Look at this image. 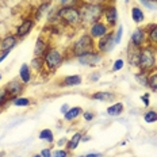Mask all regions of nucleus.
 Masks as SVG:
<instances>
[{
  "instance_id": "1",
  "label": "nucleus",
  "mask_w": 157,
  "mask_h": 157,
  "mask_svg": "<svg viewBox=\"0 0 157 157\" xmlns=\"http://www.w3.org/2000/svg\"><path fill=\"white\" fill-rule=\"evenodd\" d=\"M78 11L81 16V25L91 26L95 22L100 21L104 14V4L103 3H87L81 2L78 6Z\"/></svg>"
},
{
  "instance_id": "2",
  "label": "nucleus",
  "mask_w": 157,
  "mask_h": 157,
  "mask_svg": "<svg viewBox=\"0 0 157 157\" xmlns=\"http://www.w3.org/2000/svg\"><path fill=\"white\" fill-rule=\"evenodd\" d=\"M157 65V54L156 49L153 45L146 44L145 46L141 48V54H140V69L141 72H152Z\"/></svg>"
},
{
  "instance_id": "3",
  "label": "nucleus",
  "mask_w": 157,
  "mask_h": 157,
  "mask_svg": "<svg viewBox=\"0 0 157 157\" xmlns=\"http://www.w3.org/2000/svg\"><path fill=\"white\" fill-rule=\"evenodd\" d=\"M94 50H95V42L90 34H83L72 46V54L75 57H78V56H83Z\"/></svg>"
},
{
  "instance_id": "4",
  "label": "nucleus",
  "mask_w": 157,
  "mask_h": 157,
  "mask_svg": "<svg viewBox=\"0 0 157 157\" xmlns=\"http://www.w3.org/2000/svg\"><path fill=\"white\" fill-rule=\"evenodd\" d=\"M58 18L68 26H80L81 25V16L78 7H61L58 10Z\"/></svg>"
},
{
  "instance_id": "5",
  "label": "nucleus",
  "mask_w": 157,
  "mask_h": 157,
  "mask_svg": "<svg viewBox=\"0 0 157 157\" xmlns=\"http://www.w3.org/2000/svg\"><path fill=\"white\" fill-rule=\"evenodd\" d=\"M42 58H44L45 67L50 72H54L56 69H58V68L61 67V64L64 63L63 53L56 48H49L48 50L45 52V54L42 56Z\"/></svg>"
},
{
  "instance_id": "6",
  "label": "nucleus",
  "mask_w": 157,
  "mask_h": 157,
  "mask_svg": "<svg viewBox=\"0 0 157 157\" xmlns=\"http://www.w3.org/2000/svg\"><path fill=\"white\" fill-rule=\"evenodd\" d=\"M115 46V38H114V33H109L100 39H98V50L99 53H110Z\"/></svg>"
},
{
  "instance_id": "7",
  "label": "nucleus",
  "mask_w": 157,
  "mask_h": 157,
  "mask_svg": "<svg viewBox=\"0 0 157 157\" xmlns=\"http://www.w3.org/2000/svg\"><path fill=\"white\" fill-rule=\"evenodd\" d=\"M109 33H110V26L107 23H103L102 21H98L90 26V33L88 34L94 39H100L106 34H109Z\"/></svg>"
},
{
  "instance_id": "8",
  "label": "nucleus",
  "mask_w": 157,
  "mask_h": 157,
  "mask_svg": "<svg viewBox=\"0 0 157 157\" xmlns=\"http://www.w3.org/2000/svg\"><path fill=\"white\" fill-rule=\"evenodd\" d=\"M4 88H6V91H7L8 96L11 98V100H14L15 98H18L19 95L23 92L25 84L22 83L21 80H16V78H14V80L8 81V83L4 86Z\"/></svg>"
},
{
  "instance_id": "9",
  "label": "nucleus",
  "mask_w": 157,
  "mask_h": 157,
  "mask_svg": "<svg viewBox=\"0 0 157 157\" xmlns=\"http://www.w3.org/2000/svg\"><path fill=\"white\" fill-rule=\"evenodd\" d=\"M78 63L81 65H90V67H95V65L102 63V53L99 52H90V53H86L83 56H78L77 57Z\"/></svg>"
},
{
  "instance_id": "10",
  "label": "nucleus",
  "mask_w": 157,
  "mask_h": 157,
  "mask_svg": "<svg viewBox=\"0 0 157 157\" xmlns=\"http://www.w3.org/2000/svg\"><path fill=\"white\" fill-rule=\"evenodd\" d=\"M140 54H141V48L130 44V46L127 48V63L130 64V67L140 68Z\"/></svg>"
},
{
  "instance_id": "11",
  "label": "nucleus",
  "mask_w": 157,
  "mask_h": 157,
  "mask_svg": "<svg viewBox=\"0 0 157 157\" xmlns=\"http://www.w3.org/2000/svg\"><path fill=\"white\" fill-rule=\"evenodd\" d=\"M130 41H132V44L134 46L137 48H142L144 45L148 44V38H146V30L145 29H137L136 31L132 34V37H130Z\"/></svg>"
},
{
  "instance_id": "12",
  "label": "nucleus",
  "mask_w": 157,
  "mask_h": 157,
  "mask_svg": "<svg viewBox=\"0 0 157 157\" xmlns=\"http://www.w3.org/2000/svg\"><path fill=\"white\" fill-rule=\"evenodd\" d=\"M33 27H34V21H33V19H29V18L25 19V21L18 26L15 35L18 38H23V37H26V35L30 34V31L33 30Z\"/></svg>"
},
{
  "instance_id": "13",
  "label": "nucleus",
  "mask_w": 157,
  "mask_h": 157,
  "mask_svg": "<svg viewBox=\"0 0 157 157\" xmlns=\"http://www.w3.org/2000/svg\"><path fill=\"white\" fill-rule=\"evenodd\" d=\"M103 16L106 18L107 25H109L110 27L115 26L117 25V21H118V11H117L115 6H107V7H104V14H103Z\"/></svg>"
},
{
  "instance_id": "14",
  "label": "nucleus",
  "mask_w": 157,
  "mask_h": 157,
  "mask_svg": "<svg viewBox=\"0 0 157 157\" xmlns=\"http://www.w3.org/2000/svg\"><path fill=\"white\" fill-rule=\"evenodd\" d=\"M18 44V37L16 35H7L0 41V52H11Z\"/></svg>"
},
{
  "instance_id": "15",
  "label": "nucleus",
  "mask_w": 157,
  "mask_h": 157,
  "mask_svg": "<svg viewBox=\"0 0 157 157\" xmlns=\"http://www.w3.org/2000/svg\"><path fill=\"white\" fill-rule=\"evenodd\" d=\"M49 49V44L48 41L45 39L42 35H39L37 42H35V49H34V54L35 57H42V56L45 54V52H46Z\"/></svg>"
},
{
  "instance_id": "16",
  "label": "nucleus",
  "mask_w": 157,
  "mask_h": 157,
  "mask_svg": "<svg viewBox=\"0 0 157 157\" xmlns=\"http://www.w3.org/2000/svg\"><path fill=\"white\" fill-rule=\"evenodd\" d=\"M91 98L95 100H100V102H111V100L115 99V94L109 92V91H99V92L91 95Z\"/></svg>"
},
{
  "instance_id": "17",
  "label": "nucleus",
  "mask_w": 157,
  "mask_h": 157,
  "mask_svg": "<svg viewBox=\"0 0 157 157\" xmlns=\"http://www.w3.org/2000/svg\"><path fill=\"white\" fill-rule=\"evenodd\" d=\"M19 78H21V81L23 84L30 83V80H31V72H30V67H29L27 64H23L21 67V69H19Z\"/></svg>"
},
{
  "instance_id": "18",
  "label": "nucleus",
  "mask_w": 157,
  "mask_h": 157,
  "mask_svg": "<svg viewBox=\"0 0 157 157\" xmlns=\"http://www.w3.org/2000/svg\"><path fill=\"white\" fill-rule=\"evenodd\" d=\"M146 38L149 45H157V25H150L146 30Z\"/></svg>"
},
{
  "instance_id": "19",
  "label": "nucleus",
  "mask_w": 157,
  "mask_h": 157,
  "mask_svg": "<svg viewBox=\"0 0 157 157\" xmlns=\"http://www.w3.org/2000/svg\"><path fill=\"white\" fill-rule=\"evenodd\" d=\"M81 141H83V133H80V132L75 133V136L72 137L69 141H68V144H67L68 150H73V149H76L77 146H78V144H80Z\"/></svg>"
},
{
  "instance_id": "20",
  "label": "nucleus",
  "mask_w": 157,
  "mask_h": 157,
  "mask_svg": "<svg viewBox=\"0 0 157 157\" xmlns=\"http://www.w3.org/2000/svg\"><path fill=\"white\" fill-rule=\"evenodd\" d=\"M81 81H83L81 76H78V75H72V76L64 77V80H63V86H68V87L78 86V84H81Z\"/></svg>"
},
{
  "instance_id": "21",
  "label": "nucleus",
  "mask_w": 157,
  "mask_h": 157,
  "mask_svg": "<svg viewBox=\"0 0 157 157\" xmlns=\"http://www.w3.org/2000/svg\"><path fill=\"white\" fill-rule=\"evenodd\" d=\"M81 113H83L81 107H72V109L68 110L67 114H64V118H65V121H73L77 117H80Z\"/></svg>"
},
{
  "instance_id": "22",
  "label": "nucleus",
  "mask_w": 157,
  "mask_h": 157,
  "mask_svg": "<svg viewBox=\"0 0 157 157\" xmlns=\"http://www.w3.org/2000/svg\"><path fill=\"white\" fill-rule=\"evenodd\" d=\"M148 87L153 91H157V68L148 73Z\"/></svg>"
},
{
  "instance_id": "23",
  "label": "nucleus",
  "mask_w": 157,
  "mask_h": 157,
  "mask_svg": "<svg viewBox=\"0 0 157 157\" xmlns=\"http://www.w3.org/2000/svg\"><path fill=\"white\" fill-rule=\"evenodd\" d=\"M132 18L136 23H142L144 19H145V15H144L142 10L140 7H133L132 8Z\"/></svg>"
},
{
  "instance_id": "24",
  "label": "nucleus",
  "mask_w": 157,
  "mask_h": 157,
  "mask_svg": "<svg viewBox=\"0 0 157 157\" xmlns=\"http://www.w3.org/2000/svg\"><path fill=\"white\" fill-rule=\"evenodd\" d=\"M123 111V104L122 103H115L113 104V106H110L109 109H107V114L111 117H118L121 115Z\"/></svg>"
},
{
  "instance_id": "25",
  "label": "nucleus",
  "mask_w": 157,
  "mask_h": 157,
  "mask_svg": "<svg viewBox=\"0 0 157 157\" xmlns=\"http://www.w3.org/2000/svg\"><path fill=\"white\" fill-rule=\"evenodd\" d=\"M30 67H31L34 71L41 72V71L45 68L44 58H42V57H34V58H33V61H31V64H30Z\"/></svg>"
},
{
  "instance_id": "26",
  "label": "nucleus",
  "mask_w": 157,
  "mask_h": 157,
  "mask_svg": "<svg viewBox=\"0 0 157 157\" xmlns=\"http://www.w3.org/2000/svg\"><path fill=\"white\" fill-rule=\"evenodd\" d=\"M144 121L146 123H153L157 121V111H153V110H148L145 114H144Z\"/></svg>"
},
{
  "instance_id": "27",
  "label": "nucleus",
  "mask_w": 157,
  "mask_h": 157,
  "mask_svg": "<svg viewBox=\"0 0 157 157\" xmlns=\"http://www.w3.org/2000/svg\"><path fill=\"white\" fill-rule=\"evenodd\" d=\"M39 138L41 140H46L48 142H53L54 141V137H53V133H52L50 129H44L41 133H39Z\"/></svg>"
},
{
  "instance_id": "28",
  "label": "nucleus",
  "mask_w": 157,
  "mask_h": 157,
  "mask_svg": "<svg viewBox=\"0 0 157 157\" xmlns=\"http://www.w3.org/2000/svg\"><path fill=\"white\" fill-rule=\"evenodd\" d=\"M8 100H11V98L8 96L7 91H6V88H0V107L6 106V104L8 103Z\"/></svg>"
},
{
  "instance_id": "29",
  "label": "nucleus",
  "mask_w": 157,
  "mask_h": 157,
  "mask_svg": "<svg viewBox=\"0 0 157 157\" xmlns=\"http://www.w3.org/2000/svg\"><path fill=\"white\" fill-rule=\"evenodd\" d=\"M50 7V3L49 2H45V3H42L41 6L38 7V10H37V12H35V21H38L39 18H41L42 15H44V12L46 11V10Z\"/></svg>"
},
{
  "instance_id": "30",
  "label": "nucleus",
  "mask_w": 157,
  "mask_h": 157,
  "mask_svg": "<svg viewBox=\"0 0 157 157\" xmlns=\"http://www.w3.org/2000/svg\"><path fill=\"white\" fill-rule=\"evenodd\" d=\"M136 78L141 86L144 87H148V73L146 72H140V73L136 75Z\"/></svg>"
},
{
  "instance_id": "31",
  "label": "nucleus",
  "mask_w": 157,
  "mask_h": 157,
  "mask_svg": "<svg viewBox=\"0 0 157 157\" xmlns=\"http://www.w3.org/2000/svg\"><path fill=\"white\" fill-rule=\"evenodd\" d=\"M12 103L18 107H25V106H29L30 104V99L29 98H22V96H18L12 100Z\"/></svg>"
},
{
  "instance_id": "32",
  "label": "nucleus",
  "mask_w": 157,
  "mask_h": 157,
  "mask_svg": "<svg viewBox=\"0 0 157 157\" xmlns=\"http://www.w3.org/2000/svg\"><path fill=\"white\" fill-rule=\"evenodd\" d=\"M61 7H78L81 0H60Z\"/></svg>"
},
{
  "instance_id": "33",
  "label": "nucleus",
  "mask_w": 157,
  "mask_h": 157,
  "mask_svg": "<svg viewBox=\"0 0 157 157\" xmlns=\"http://www.w3.org/2000/svg\"><path fill=\"white\" fill-rule=\"evenodd\" d=\"M123 65H125V61L122 60V58H118V60L114 63L113 65V72H118V71H121L123 68Z\"/></svg>"
},
{
  "instance_id": "34",
  "label": "nucleus",
  "mask_w": 157,
  "mask_h": 157,
  "mask_svg": "<svg viewBox=\"0 0 157 157\" xmlns=\"http://www.w3.org/2000/svg\"><path fill=\"white\" fill-rule=\"evenodd\" d=\"M122 34H123V27H122V26H119V27H118V30H117V33L114 34V38H115V45H118L121 42Z\"/></svg>"
},
{
  "instance_id": "35",
  "label": "nucleus",
  "mask_w": 157,
  "mask_h": 157,
  "mask_svg": "<svg viewBox=\"0 0 157 157\" xmlns=\"http://www.w3.org/2000/svg\"><path fill=\"white\" fill-rule=\"evenodd\" d=\"M68 150H64V149H58L56 152L52 153V157H68Z\"/></svg>"
},
{
  "instance_id": "36",
  "label": "nucleus",
  "mask_w": 157,
  "mask_h": 157,
  "mask_svg": "<svg viewBox=\"0 0 157 157\" xmlns=\"http://www.w3.org/2000/svg\"><path fill=\"white\" fill-rule=\"evenodd\" d=\"M88 77H90L91 81H98L100 78V72H94V73H91Z\"/></svg>"
},
{
  "instance_id": "37",
  "label": "nucleus",
  "mask_w": 157,
  "mask_h": 157,
  "mask_svg": "<svg viewBox=\"0 0 157 157\" xmlns=\"http://www.w3.org/2000/svg\"><path fill=\"white\" fill-rule=\"evenodd\" d=\"M83 117H84V119H86V121H92L94 117H95V114L91 113V111H86V113L83 114Z\"/></svg>"
},
{
  "instance_id": "38",
  "label": "nucleus",
  "mask_w": 157,
  "mask_h": 157,
  "mask_svg": "<svg viewBox=\"0 0 157 157\" xmlns=\"http://www.w3.org/2000/svg\"><path fill=\"white\" fill-rule=\"evenodd\" d=\"M41 156L42 157H52V150L50 149H44L41 152Z\"/></svg>"
},
{
  "instance_id": "39",
  "label": "nucleus",
  "mask_w": 157,
  "mask_h": 157,
  "mask_svg": "<svg viewBox=\"0 0 157 157\" xmlns=\"http://www.w3.org/2000/svg\"><path fill=\"white\" fill-rule=\"evenodd\" d=\"M141 99H142V102H144V104H145V106H149V95H148V94L144 95Z\"/></svg>"
},
{
  "instance_id": "40",
  "label": "nucleus",
  "mask_w": 157,
  "mask_h": 157,
  "mask_svg": "<svg viewBox=\"0 0 157 157\" xmlns=\"http://www.w3.org/2000/svg\"><path fill=\"white\" fill-rule=\"evenodd\" d=\"M69 109H71V107L68 106V104H63V106H61V113H63V114H67Z\"/></svg>"
},
{
  "instance_id": "41",
  "label": "nucleus",
  "mask_w": 157,
  "mask_h": 157,
  "mask_svg": "<svg viewBox=\"0 0 157 157\" xmlns=\"http://www.w3.org/2000/svg\"><path fill=\"white\" fill-rule=\"evenodd\" d=\"M8 54H10V52H3V53H2V54H0V63H2V61H3V60H4V58H6V57H7V56H8Z\"/></svg>"
},
{
  "instance_id": "42",
  "label": "nucleus",
  "mask_w": 157,
  "mask_h": 157,
  "mask_svg": "<svg viewBox=\"0 0 157 157\" xmlns=\"http://www.w3.org/2000/svg\"><path fill=\"white\" fill-rule=\"evenodd\" d=\"M86 157H102V153H88Z\"/></svg>"
},
{
  "instance_id": "43",
  "label": "nucleus",
  "mask_w": 157,
  "mask_h": 157,
  "mask_svg": "<svg viewBox=\"0 0 157 157\" xmlns=\"http://www.w3.org/2000/svg\"><path fill=\"white\" fill-rule=\"evenodd\" d=\"M81 2H87V3H103V0H81Z\"/></svg>"
},
{
  "instance_id": "44",
  "label": "nucleus",
  "mask_w": 157,
  "mask_h": 157,
  "mask_svg": "<svg viewBox=\"0 0 157 157\" xmlns=\"http://www.w3.org/2000/svg\"><path fill=\"white\" fill-rule=\"evenodd\" d=\"M64 142H67V140H61V141L60 142H58V145H65V144Z\"/></svg>"
},
{
  "instance_id": "45",
  "label": "nucleus",
  "mask_w": 157,
  "mask_h": 157,
  "mask_svg": "<svg viewBox=\"0 0 157 157\" xmlns=\"http://www.w3.org/2000/svg\"><path fill=\"white\" fill-rule=\"evenodd\" d=\"M33 157H42V156H41V155H34Z\"/></svg>"
},
{
  "instance_id": "46",
  "label": "nucleus",
  "mask_w": 157,
  "mask_h": 157,
  "mask_svg": "<svg viewBox=\"0 0 157 157\" xmlns=\"http://www.w3.org/2000/svg\"><path fill=\"white\" fill-rule=\"evenodd\" d=\"M2 77H3V76H2V73H0V80H2Z\"/></svg>"
},
{
  "instance_id": "47",
  "label": "nucleus",
  "mask_w": 157,
  "mask_h": 157,
  "mask_svg": "<svg viewBox=\"0 0 157 157\" xmlns=\"http://www.w3.org/2000/svg\"><path fill=\"white\" fill-rule=\"evenodd\" d=\"M77 157H86V156H77Z\"/></svg>"
},
{
  "instance_id": "48",
  "label": "nucleus",
  "mask_w": 157,
  "mask_h": 157,
  "mask_svg": "<svg viewBox=\"0 0 157 157\" xmlns=\"http://www.w3.org/2000/svg\"><path fill=\"white\" fill-rule=\"evenodd\" d=\"M0 157H2V155H0Z\"/></svg>"
},
{
  "instance_id": "49",
  "label": "nucleus",
  "mask_w": 157,
  "mask_h": 157,
  "mask_svg": "<svg viewBox=\"0 0 157 157\" xmlns=\"http://www.w3.org/2000/svg\"><path fill=\"white\" fill-rule=\"evenodd\" d=\"M0 113H2V111H0Z\"/></svg>"
}]
</instances>
